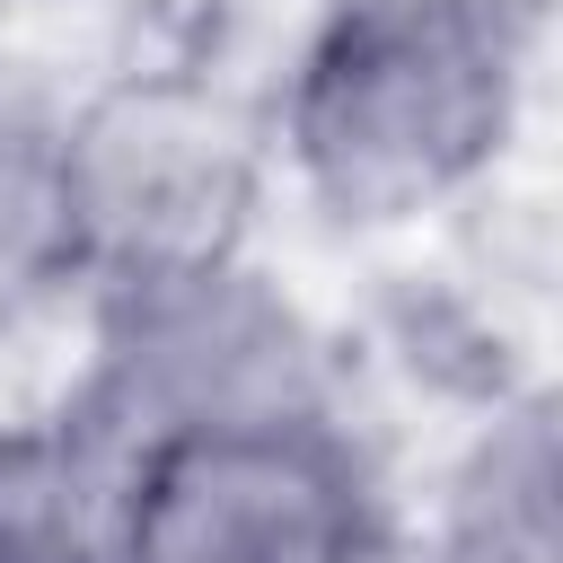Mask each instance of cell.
<instances>
[{
  "mask_svg": "<svg viewBox=\"0 0 563 563\" xmlns=\"http://www.w3.org/2000/svg\"><path fill=\"white\" fill-rule=\"evenodd\" d=\"M545 88V0H317L264 97L273 185L334 238L484 202Z\"/></svg>",
  "mask_w": 563,
  "mask_h": 563,
  "instance_id": "obj_1",
  "label": "cell"
},
{
  "mask_svg": "<svg viewBox=\"0 0 563 563\" xmlns=\"http://www.w3.org/2000/svg\"><path fill=\"white\" fill-rule=\"evenodd\" d=\"M343 369L352 361L325 308L264 255V238H246L79 282L62 405L141 457L167 440L352 413Z\"/></svg>",
  "mask_w": 563,
  "mask_h": 563,
  "instance_id": "obj_2",
  "label": "cell"
},
{
  "mask_svg": "<svg viewBox=\"0 0 563 563\" xmlns=\"http://www.w3.org/2000/svg\"><path fill=\"white\" fill-rule=\"evenodd\" d=\"M53 167H62L79 282L246 246L273 194L264 97H238L194 62L106 70L88 88H62Z\"/></svg>",
  "mask_w": 563,
  "mask_h": 563,
  "instance_id": "obj_3",
  "label": "cell"
},
{
  "mask_svg": "<svg viewBox=\"0 0 563 563\" xmlns=\"http://www.w3.org/2000/svg\"><path fill=\"white\" fill-rule=\"evenodd\" d=\"M396 493L352 413L123 457L114 563H387Z\"/></svg>",
  "mask_w": 563,
  "mask_h": 563,
  "instance_id": "obj_4",
  "label": "cell"
},
{
  "mask_svg": "<svg viewBox=\"0 0 563 563\" xmlns=\"http://www.w3.org/2000/svg\"><path fill=\"white\" fill-rule=\"evenodd\" d=\"M563 537V449L554 396L510 378L475 396L466 440L440 457L431 484V554L440 563H554Z\"/></svg>",
  "mask_w": 563,
  "mask_h": 563,
  "instance_id": "obj_5",
  "label": "cell"
},
{
  "mask_svg": "<svg viewBox=\"0 0 563 563\" xmlns=\"http://www.w3.org/2000/svg\"><path fill=\"white\" fill-rule=\"evenodd\" d=\"M114 510L123 449L88 413L0 405V563H114Z\"/></svg>",
  "mask_w": 563,
  "mask_h": 563,
  "instance_id": "obj_6",
  "label": "cell"
},
{
  "mask_svg": "<svg viewBox=\"0 0 563 563\" xmlns=\"http://www.w3.org/2000/svg\"><path fill=\"white\" fill-rule=\"evenodd\" d=\"M53 114H62V88L0 62V352L18 334H35L44 317H70V299H79Z\"/></svg>",
  "mask_w": 563,
  "mask_h": 563,
  "instance_id": "obj_7",
  "label": "cell"
}]
</instances>
